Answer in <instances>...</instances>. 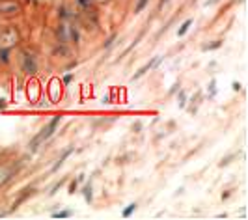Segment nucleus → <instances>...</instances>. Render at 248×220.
Returning <instances> with one entry per match:
<instances>
[{
	"mask_svg": "<svg viewBox=\"0 0 248 220\" xmlns=\"http://www.w3.org/2000/svg\"><path fill=\"white\" fill-rule=\"evenodd\" d=\"M56 39H58V43H69L71 39H69V25L67 23H60V25L56 26Z\"/></svg>",
	"mask_w": 248,
	"mask_h": 220,
	"instance_id": "0eeeda50",
	"label": "nucleus"
},
{
	"mask_svg": "<svg viewBox=\"0 0 248 220\" xmlns=\"http://www.w3.org/2000/svg\"><path fill=\"white\" fill-rule=\"evenodd\" d=\"M52 217H54V219H67V217H71V211H69V209H65V211H58V213H54Z\"/></svg>",
	"mask_w": 248,
	"mask_h": 220,
	"instance_id": "4468645a",
	"label": "nucleus"
},
{
	"mask_svg": "<svg viewBox=\"0 0 248 220\" xmlns=\"http://www.w3.org/2000/svg\"><path fill=\"white\" fill-rule=\"evenodd\" d=\"M71 153H73V147H67V149H65V151L62 153V157H60V159L56 160L54 164H52V168H50V173H56V172H58V168H62L63 160L67 159V157H69Z\"/></svg>",
	"mask_w": 248,
	"mask_h": 220,
	"instance_id": "1a4fd4ad",
	"label": "nucleus"
},
{
	"mask_svg": "<svg viewBox=\"0 0 248 220\" xmlns=\"http://www.w3.org/2000/svg\"><path fill=\"white\" fill-rule=\"evenodd\" d=\"M23 12V6L19 0H0V15L2 17H13Z\"/></svg>",
	"mask_w": 248,
	"mask_h": 220,
	"instance_id": "20e7f679",
	"label": "nucleus"
},
{
	"mask_svg": "<svg viewBox=\"0 0 248 220\" xmlns=\"http://www.w3.org/2000/svg\"><path fill=\"white\" fill-rule=\"evenodd\" d=\"M10 52L12 49H0V63H10Z\"/></svg>",
	"mask_w": 248,
	"mask_h": 220,
	"instance_id": "f8f14e48",
	"label": "nucleus"
},
{
	"mask_svg": "<svg viewBox=\"0 0 248 220\" xmlns=\"http://www.w3.org/2000/svg\"><path fill=\"white\" fill-rule=\"evenodd\" d=\"M220 45H222V41H217V43H211V45H203V47H202V49H203V50L218 49V47H220Z\"/></svg>",
	"mask_w": 248,
	"mask_h": 220,
	"instance_id": "f3484780",
	"label": "nucleus"
},
{
	"mask_svg": "<svg viewBox=\"0 0 248 220\" xmlns=\"http://www.w3.org/2000/svg\"><path fill=\"white\" fill-rule=\"evenodd\" d=\"M84 198H86L88 204L92 202V187H90V185H86V187H84Z\"/></svg>",
	"mask_w": 248,
	"mask_h": 220,
	"instance_id": "dca6fc26",
	"label": "nucleus"
},
{
	"mask_svg": "<svg viewBox=\"0 0 248 220\" xmlns=\"http://www.w3.org/2000/svg\"><path fill=\"white\" fill-rule=\"evenodd\" d=\"M135 211H137V204H131V205H127V207L124 209L122 217H124V219H127V217H131V215H133Z\"/></svg>",
	"mask_w": 248,
	"mask_h": 220,
	"instance_id": "ddd939ff",
	"label": "nucleus"
},
{
	"mask_svg": "<svg viewBox=\"0 0 248 220\" xmlns=\"http://www.w3.org/2000/svg\"><path fill=\"white\" fill-rule=\"evenodd\" d=\"M75 190H77V181H73V183L69 185V194H73Z\"/></svg>",
	"mask_w": 248,
	"mask_h": 220,
	"instance_id": "4be33fe9",
	"label": "nucleus"
},
{
	"mask_svg": "<svg viewBox=\"0 0 248 220\" xmlns=\"http://www.w3.org/2000/svg\"><path fill=\"white\" fill-rule=\"evenodd\" d=\"M0 217H4V213H0Z\"/></svg>",
	"mask_w": 248,
	"mask_h": 220,
	"instance_id": "393cba45",
	"label": "nucleus"
},
{
	"mask_svg": "<svg viewBox=\"0 0 248 220\" xmlns=\"http://www.w3.org/2000/svg\"><path fill=\"white\" fill-rule=\"evenodd\" d=\"M52 56L62 58V60H67V58H73V50L69 49L67 43H58V45L52 49Z\"/></svg>",
	"mask_w": 248,
	"mask_h": 220,
	"instance_id": "39448f33",
	"label": "nucleus"
},
{
	"mask_svg": "<svg viewBox=\"0 0 248 220\" xmlns=\"http://www.w3.org/2000/svg\"><path fill=\"white\" fill-rule=\"evenodd\" d=\"M185 92H181V97H179V107H181V109H183V107H185V103H186V101H185Z\"/></svg>",
	"mask_w": 248,
	"mask_h": 220,
	"instance_id": "aec40b11",
	"label": "nucleus"
},
{
	"mask_svg": "<svg viewBox=\"0 0 248 220\" xmlns=\"http://www.w3.org/2000/svg\"><path fill=\"white\" fill-rule=\"evenodd\" d=\"M69 39L73 41L77 47L82 43V36H80V28H78V25H69Z\"/></svg>",
	"mask_w": 248,
	"mask_h": 220,
	"instance_id": "6e6552de",
	"label": "nucleus"
},
{
	"mask_svg": "<svg viewBox=\"0 0 248 220\" xmlns=\"http://www.w3.org/2000/svg\"><path fill=\"white\" fill-rule=\"evenodd\" d=\"M60 122H62V116H54V118H52V120H50V122L47 123V125H45V127H43L32 140H30V142H28V149H30V151H37L39 146H43L50 136L56 133V129H58Z\"/></svg>",
	"mask_w": 248,
	"mask_h": 220,
	"instance_id": "f257e3e1",
	"label": "nucleus"
},
{
	"mask_svg": "<svg viewBox=\"0 0 248 220\" xmlns=\"http://www.w3.org/2000/svg\"><path fill=\"white\" fill-rule=\"evenodd\" d=\"M95 2H99V4H108L110 0H95Z\"/></svg>",
	"mask_w": 248,
	"mask_h": 220,
	"instance_id": "b1692460",
	"label": "nucleus"
},
{
	"mask_svg": "<svg viewBox=\"0 0 248 220\" xmlns=\"http://www.w3.org/2000/svg\"><path fill=\"white\" fill-rule=\"evenodd\" d=\"M65 183V179H62V181H58V183L54 185V187H52V190H50V194H54V192H56V190H58V189H60V187H62V185Z\"/></svg>",
	"mask_w": 248,
	"mask_h": 220,
	"instance_id": "6ab92c4d",
	"label": "nucleus"
},
{
	"mask_svg": "<svg viewBox=\"0 0 248 220\" xmlns=\"http://www.w3.org/2000/svg\"><path fill=\"white\" fill-rule=\"evenodd\" d=\"M161 60H162V56H153V58H151V60H149L148 63L144 65V67H140L137 73L133 75V80H138L140 77H144V75L148 73V71H151L155 65H159V62H161Z\"/></svg>",
	"mask_w": 248,
	"mask_h": 220,
	"instance_id": "423d86ee",
	"label": "nucleus"
},
{
	"mask_svg": "<svg viewBox=\"0 0 248 220\" xmlns=\"http://www.w3.org/2000/svg\"><path fill=\"white\" fill-rule=\"evenodd\" d=\"M19 41H21V34L17 26L8 25L0 30V49H13L19 45Z\"/></svg>",
	"mask_w": 248,
	"mask_h": 220,
	"instance_id": "f03ea898",
	"label": "nucleus"
},
{
	"mask_svg": "<svg viewBox=\"0 0 248 220\" xmlns=\"http://www.w3.org/2000/svg\"><path fill=\"white\" fill-rule=\"evenodd\" d=\"M6 107H8V101L6 99H0V110H4Z\"/></svg>",
	"mask_w": 248,
	"mask_h": 220,
	"instance_id": "5701e85b",
	"label": "nucleus"
},
{
	"mask_svg": "<svg viewBox=\"0 0 248 220\" xmlns=\"http://www.w3.org/2000/svg\"><path fill=\"white\" fill-rule=\"evenodd\" d=\"M71 80H73V75H65V77H63V84H69Z\"/></svg>",
	"mask_w": 248,
	"mask_h": 220,
	"instance_id": "412c9836",
	"label": "nucleus"
},
{
	"mask_svg": "<svg viewBox=\"0 0 248 220\" xmlns=\"http://www.w3.org/2000/svg\"><path fill=\"white\" fill-rule=\"evenodd\" d=\"M190 26H192V19H186L185 23L179 26V30H177V36L183 37L186 34V32H188V28H190Z\"/></svg>",
	"mask_w": 248,
	"mask_h": 220,
	"instance_id": "9d476101",
	"label": "nucleus"
},
{
	"mask_svg": "<svg viewBox=\"0 0 248 220\" xmlns=\"http://www.w3.org/2000/svg\"><path fill=\"white\" fill-rule=\"evenodd\" d=\"M148 2L149 0H138L137 2V6H135V13H140L146 6H148Z\"/></svg>",
	"mask_w": 248,
	"mask_h": 220,
	"instance_id": "2eb2a0df",
	"label": "nucleus"
},
{
	"mask_svg": "<svg viewBox=\"0 0 248 220\" xmlns=\"http://www.w3.org/2000/svg\"><path fill=\"white\" fill-rule=\"evenodd\" d=\"M114 39H116V36H110V37H108V39H107V41L103 43V49H108L112 43H114Z\"/></svg>",
	"mask_w": 248,
	"mask_h": 220,
	"instance_id": "a211bd4d",
	"label": "nucleus"
},
{
	"mask_svg": "<svg viewBox=\"0 0 248 220\" xmlns=\"http://www.w3.org/2000/svg\"><path fill=\"white\" fill-rule=\"evenodd\" d=\"M21 71L28 77H32V75L37 73V60L36 56L32 54V52H28L25 50L23 54H21Z\"/></svg>",
	"mask_w": 248,
	"mask_h": 220,
	"instance_id": "7ed1b4c3",
	"label": "nucleus"
},
{
	"mask_svg": "<svg viewBox=\"0 0 248 220\" xmlns=\"http://www.w3.org/2000/svg\"><path fill=\"white\" fill-rule=\"evenodd\" d=\"M77 4H78L80 10H84V8H95L97 6L95 0H77Z\"/></svg>",
	"mask_w": 248,
	"mask_h": 220,
	"instance_id": "9b49d317",
	"label": "nucleus"
}]
</instances>
